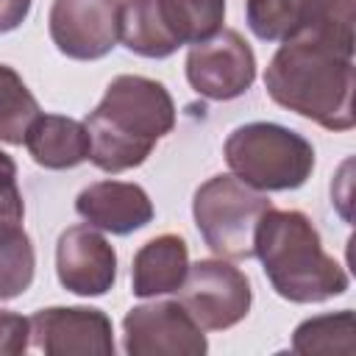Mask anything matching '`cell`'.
Instances as JSON below:
<instances>
[{
	"label": "cell",
	"instance_id": "cell-11",
	"mask_svg": "<svg viewBox=\"0 0 356 356\" xmlns=\"http://www.w3.org/2000/svg\"><path fill=\"white\" fill-rule=\"evenodd\" d=\"M58 284L78 298H100L117 284V250L92 225H70L56 242Z\"/></svg>",
	"mask_w": 356,
	"mask_h": 356
},
{
	"label": "cell",
	"instance_id": "cell-19",
	"mask_svg": "<svg viewBox=\"0 0 356 356\" xmlns=\"http://www.w3.org/2000/svg\"><path fill=\"white\" fill-rule=\"evenodd\" d=\"M292 353H353V312L339 309L303 320L292 334Z\"/></svg>",
	"mask_w": 356,
	"mask_h": 356
},
{
	"label": "cell",
	"instance_id": "cell-21",
	"mask_svg": "<svg viewBox=\"0 0 356 356\" xmlns=\"http://www.w3.org/2000/svg\"><path fill=\"white\" fill-rule=\"evenodd\" d=\"M31 348V320L0 309V356H22Z\"/></svg>",
	"mask_w": 356,
	"mask_h": 356
},
{
	"label": "cell",
	"instance_id": "cell-2",
	"mask_svg": "<svg viewBox=\"0 0 356 356\" xmlns=\"http://www.w3.org/2000/svg\"><path fill=\"white\" fill-rule=\"evenodd\" d=\"M83 125L92 142L89 161L117 175L145 164L153 147L175 128V103L156 78L117 75Z\"/></svg>",
	"mask_w": 356,
	"mask_h": 356
},
{
	"label": "cell",
	"instance_id": "cell-16",
	"mask_svg": "<svg viewBox=\"0 0 356 356\" xmlns=\"http://www.w3.org/2000/svg\"><path fill=\"white\" fill-rule=\"evenodd\" d=\"M156 8L175 47L206 42L225 22V0H156Z\"/></svg>",
	"mask_w": 356,
	"mask_h": 356
},
{
	"label": "cell",
	"instance_id": "cell-5",
	"mask_svg": "<svg viewBox=\"0 0 356 356\" xmlns=\"http://www.w3.org/2000/svg\"><path fill=\"white\" fill-rule=\"evenodd\" d=\"M270 206L267 192L248 186L234 172H220L195 189L192 217L211 253L220 259H250L256 225Z\"/></svg>",
	"mask_w": 356,
	"mask_h": 356
},
{
	"label": "cell",
	"instance_id": "cell-10",
	"mask_svg": "<svg viewBox=\"0 0 356 356\" xmlns=\"http://www.w3.org/2000/svg\"><path fill=\"white\" fill-rule=\"evenodd\" d=\"M31 348L47 356H114V325L95 306H47L31 317Z\"/></svg>",
	"mask_w": 356,
	"mask_h": 356
},
{
	"label": "cell",
	"instance_id": "cell-12",
	"mask_svg": "<svg viewBox=\"0 0 356 356\" xmlns=\"http://www.w3.org/2000/svg\"><path fill=\"white\" fill-rule=\"evenodd\" d=\"M75 211L86 225L114 236H128L145 228L156 214L150 195L139 184L111 178L83 186L75 197Z\"/></svg>",
	"mask_w": 356,
	"mask_h": 356
},
{
	"label": "cell",
	"instance_id": "cell-17",
	"mask_svg": "<svg viewBox=\"0 0 356 356\" xmlns=\"http://www.w3.org/2000/svg\"><path fill=\"white\" fill-rule=\"evenodd\" d=\"M120 42L142 58H167L178 50L161 25L156 0H122Z\"/></svg>",
	"mask_w": 356,
	"mask_h": 356
},
{
	"label": "cell",
	"instance_id": "cell-3",
	"mask_svg": "<svg viewBox=\"0 0 356 356\" xmlns=\"http://www.w3.org/2000/svg\"><path fill=\"white\" fill-rule=\"evenodd\" d=\"M253 256L275 289L289 303H325L348 292L345 267L325 253L320 231L298 209H267L256 225Z\"/></svg>",
	"mask_w": 356,
	"mask_h": 356
},
{
	"label": "cell",
	"instance_id": "cell-6",
	"mask_svg": "<svg viewBox=\"0 0 356 356\" xmlns=\"http://www.w3.org/2000/svg\"><path fill=\"white\" fill-rule=\"evenodd\" d=\"M178 303L203 331L234 328L250 312V278L225 259H197L178 286Z\"/></svg>",
	"mask_w": 356,
	"mask_h": 356
},
{
	"label": "cell",
	"instance_id": "cell-1",
	"mask_svg": "<svg viewBox=\"0 0 356 356\" xmlns=\"http://www.w3.org/2000/svg\"><path fill=\"white\" fill-rule=\"evenodd\" d=\"M353 70L350 3L320 28L281 42L264 70V89L281 108L325 131H350Z\"/></svg>",
	"mask_w": 356,
	"mask_h": 356
},
{
	"label": "cell",
	"instance_id": "cell-9",
	"mask_svg": "<svg viewBox=\"0 0 356 356\" xmlns=\"http://www.w3.org/2000/svg\"><path fill=\"white\" fill-rule=\"evenodd\" d=\"M122 0H53L47 31L56 50L72 61H97L120 42Z\"/></svg>",
	"mask_w": 356,
	"mask_h": 356
},
{
	"label": "cell",
	"instance_id": "cell-20",
	"mask_svg": "<svg viewBox=\"0 0 356 356\" xmlns=\"http://www.w3.org/2000/svg\"><path fill=\"white\" fill-rule=\"evenodd\" d=\"M42 114L39 100L25 86L19 72L8 64H0V142L22 145L28 125Z\"/></svg>",
	"mask_w": 356,
	"mask_h": 356
},
{
	"label": "cell",
	"instance_id": "cell-14",
	"mask_svg": "<svg viewBox=\"0 0 356 356\" xmlns=\"http://www.w3.org/2000/svg\"><path fill=\"white\" fill-rule=\"evenodd\" d=\"M189 270V245L181 234L147 239L131 264V292L136 298H161L178 292Z\"/></svg>",
	"mask_w": 356,
	"mask_h": 356
},
{
	"label": "cell",
	"instance_id": "cell-4",
	"mask_svg": "<svg viewBox=\"0 0 356 356\" xmlns=\"http://www.w3.org/2000/svg\"><path fill=\"white\" fill-rule=\"evenodd\" d=\"M231 172L259 192L300 189L314 170L312 142L278 122H245L222 145Z\"/></svg>",
	"mask_w": 356,
	"mask_h": 356
},
{
	"label": "cell",
	"instance_id": "cell-23",
	"mask_svg": "<svg viewBox=\"0 0 356 356\" xmlns=\"http://www.w3.org/2000/svg\"><path fill=\"white\" fill-rule=\"evenodd\" d=\"M11 189H17V164L6 150H0V195Z\"/></svg>",
	"mask_w": 356,
	"mask_h": 356
},
{
	"label": "cell",
	"instance_id": "cell-18",
	"mask_svg": "<svg viewBox=\"0 0 356 356\" xmlns=\"http://www.w3.org/2000/svg\"><path fill=\"white\" fill-rule=\"evenodd\" d=\"M36 250L22 222L0 228V300L25 295L33 284Z\"/></svg>",
	"mask_w": 356,
	"mask_h": 356
},
{
	"label": "cell",
	"instance_id": "cell-13",
	"mask_svg": "<svg viewBox=\"0 0 356 356\" xmlns=\"http://www.w3.org/2000/svg\"><path fill=\"white\" fill-rule=\"evenodd\" d=\"M353 0H245V22L261 42H286L334 19Z\"/></svg>",
	"mask_w": 356,
	"mask_h": 356
},
{
	"label": "cell",
	"instance_id": "cell-8",
	"mask_svg": "<svg viewBox=\"0 0 356 356\" xmlns=\"http://www.w3.org/2000/svg\"><path fill=\"white\" fill-rule=\"evenodd\" d=\"M122 348L131 356H203V328L178 300L139 303L122 317Z\"/></svg>",
	"mask_w": 356,
	"mask_h": 356
},
{
	"label": "cell",
	"instance_id": "cell-15",
	"mask_svg": "<svg viewBox=\"0 0 356 356\" xmlns=\"http://www.w3.org/2000/svg\"><path fill=\"white\" fill-rule=\"evenodd\" d=\"M28 156L44 170H72L89 161L92 142L81 120L64 114H39L25 134Z\"/></svg>",
	"mask_w": 356,
	"mask_h": 356
},
{
	"label": "cell",
	"instance_id": "cell-7",
	"mask_svg": "<svg viewBox=\"0 0 356 356\" xmlns=\"http://www.w3.org/2000/svg\"><path fill=\"white\" fill-rule=\"evenodd\" d=\"M186 81L206 100L242 97L256 81V56L239 31L222 28L211 39L189 44Z\"/></svg>",
	"mask_w": 356,
	"mask_h": 356
},
{
	"label": "cell",
	"instance_id": "cell-22",
	"mask_svg": "<svg viewBox=\"0 0 356 356\" xmlns=\"http://www.w3.org/2000/svg\"><path fill=\"white\" fill-rule=\"evenodd\" d=\"M31 3L33 0H0V33L17 31L31 14Z\"/></svg>",
	"mask_w": 356,
	"mask_h": 356
}]
</instances>
